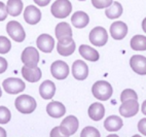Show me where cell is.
Segmentation results:
<instances>
[{"instance_id":"20","label":"cell","mask_w":146,"mask_h":137,"mask_svg":"<svg viewBox=\"0 0 146 137\" xmlns=\"http://www.w3.org/2000/svg\"><path fill=\"white\" fill-rule=\"evenodd\" d=\"M89 22L90 18L84 11H76L71 17V23H72V25L75 28H78V29H82V28L86 27L88 24H89Z\"/></svg>"},{"instance_id":"21","label":"cell","mask_w":146,"mask_h":137,"mask_svg":"<svg viewBox=\"0 0 146 137\" xmlns=\"http://www.w3.org/2000/svg\"><path fill=\"white\" fill-rule=\"evenodd\" d=\"M88 113L93 121H100L105 116V107L102 103H93L90 105Z\"/></svg>"},{"instance_id":"25","label":"cell","mask_w":146,"mask_h":137,"mask_svg":"<svg viewBox=\"0 0 146 137\" xmlns=\"http://www.w3.org/2000/svg\"><path fill=\"white\" fill-rule=\"evenodd\" d=\"M8 15L13 17H18L23 11V2L22 0H8L6 4Z\"/></svg>"},{"instance_id":"3","label":"cell","mask_w":146,"mask_h":137,"mask_svg":"<svg viewBox=\"0 0 146 137\" xmlns=\"http://www.w3.org/2000/svg\"><path fill=\"white\" fill-rule=\"evenodd\" d=\"M16 108L22 113H31L36 109V101L29 95H20L15 102Z\"/></svg>"},{"instance_id":"40","label":"cell","mask_w":146,"mask_h":137,"mask_svg":"<svg viewBox=\"0 0 146 137\" xmlns=\"http://www.w3.org/2000/svg\"><path fill=\"white\" fill-rule=\"evenodd\" d=\"M142 29H143V31L146 33V18L143 20V22H142Z\"/></svg>"},{"instance_id":"8","label":"cell","mask_w":146,"mask_h":137,"mask_svg":"<svg viewBox=\"0 0 146 137\" xmlns=\"http://www.w3.org/2000/svg\"><path fill=\"white\" fill-rule=\"evenodd\" d=\"M2 87L8 94H19V93L23 92L25 90L26 84L22 79L9 77V78H6L5 80H3Z\"/></svg>"},{"instance_id":"13","label":"cell","mask_w":146,"mask_h":137,"mask_svg":"<svg viewBox=\"0 0 146 137\" xmlns=\"http://www.w3.org/2000/svg\"><path fill=\"white\" fill-rule=\"evenodd\" d=\"M110 34L113 39L121 40L128 34V26L121 21H116L110 26Z\"/></svg>"},{"instance_id":"1","label":"cell","mask_w":146,"mask_h":137,"mask_svg":"<svg viewBox=\"0 0 146 137\" xmlns=\"http://www.w3.org/2000/svg\"><path fill=\"white\" fill-rule=\"evenodd\" d=\"M92 93L98 100L106 101L112 96L113 89L111 84L106 80H98L92 87Z\"/></svg>"},{"instance_id":"10","label":"cell","mask_w":146,"mask_h":137,"mask_svg":"<svg viewBox=\"0 0 146 137\" xmlns=\"http://www.w3.org/2000/svg\"><path fill=\"white\" fill-rule=\"evenodd\" d=\"M139 111V103L136 99H129L121 103L119 107V113L125 118H131L136 116Z\"/></svg>"},{"instance_id":"36","label":"cell","mask_w":146,"mask_h":137,"mask_svg":"<svg viewBox=\"0 0 146 137\" xmlns=\"http://www.w3.org/2000/svg\"><path fill=\"white\" fill-rule=\"evenodd\" d=\"M50 136H63V134L60 131V127H56L50 131Z\"/></svg>"},{"instance_id":"32","label":"cell","mask_w":146,"mask_h":137,"mask_svg":"<svg viewBox=\"0 0 146 137\" xmlns=\"http://www.w3.org/2000/svg\"><path fill=\"white\" fill-rule=\"evenodd\" d=\"M113 0H92V4L98 9L106 8L112 4Z\"/></svg>"},{"instance_id":"30","label":"cell","mask_w":146,"mask_h":137,"mask_svg":"<svg viewBox=\"0 0 146 137\" xmlns=\"http://www.w3.org/2000/svg\"><path fill=\"white\" fill-rule=\"evenodd\" d=\"M129 99H136V100H138V95H137V93L132 89H125L121 93V95H120V100L121 102L125 100H129Z\"/></svg>"},{"instance_id":"12","label":"cell","mask_w":146,"mask_h":137,"mask_svg":"<svg viewBox=\"0 0 146 137\" xmlns=\"http://www.w3.org/2000/svg\"><path fill=\"white\" fill-rule=\"evenodd\" d=\"M72 75L77 80H84L89 75V67L86 62L76 60L72 64Z\"/></svg>"},{"instance_id":"16","label":"cell","mask_w":146,"mask_h":137,"mask_svg":"<svg viewBox=\"0 0 146 137\" xmlns=\"http://www.w3.org/2000/svg\"><path fill=\"white\" fill-rule=\"evenodd\" d=\"M37 47L43 53H50L55 48V39L48 34H41L36 40Z\"/></svg>"},{"instance_id":"28","label":"cell","mask_w":146,"mask_h":137,"mask_svg":"<svg viewBox=\"0 0 146 137\" xmlns=\"http://www.w3.org/2000/svg\"><path fill=\"white\" fill-rule=\"evenodd\" d=\"M11 113L7 107L0 106V124H7L11 121Z\"/></svg>"},{"instance_id":"7","label":"cell","mask_w":146,"mask_h":137,"mask_svg":"<svg viewBox=\"0 0 146 137\" xmlns=\"http://www.w3.org/2000/svg\"><path fill=\"white\" fill-rule=\"evenodd\" d=\"M6 31H7V34L17 42H22L26 38V33L23 26L17 21L8 22L6 25Z\"/></svg>"},{"instance_id":"11","label":"cell","mask_w":146,"mask_h":137,"mask_svg":"<svg viewBox=\"0 0 146 137\" xmlns=\"http://www.w3.org/2000/svg\"><path fill=\"white\" fill-rule=\"evenodd\" d=\"M52 75L57 79H65L69 74V66L64 61L58 60L50 66Z\"/></svg>"},{"instance_id":"18","label":"cell","mask_w":146,"mask_h":137,"mask_svg":"<svg viewBox=\"0 0 146 137\" xmlns=\"http://www.w3.org/2000/svg\"><path fill=\"white\" fill-rule=\"evenodd\" d=\"M46 112H47V114L50 116H52V118L59 119V118H62V116L65 114L66 107L63 103L58 102V101H52V102L47 104Z\"/></svg>"},{"instance_id":"15","label":"cell","mask_w":146,"mask_h":137,"mask_svg":"<svg viewBox=\"0 0 146 137\" xmlns=\"http://www.w3.org/2000/svg\"><path fill=\"white\" fill-rule=\"evenodd\" d=\"M24 20L30 25H36L41 20V11L34 5H29L24 11Z\"/></svg>"},{"instance_id":"34","label":"cell","mask_w":146,"mask_h":137,"mask_svg":"<svg viewBox=\"0 0 146 137\" xmlns=\"http://www.w3.org/2000/svg\"><path fill=\"white\" fill-rule=\"evenodd\" d=\"M138 130L141 134L146 136V118L139 121L138 123Z\"/></svg>"},{"instance_id":"43","label":"cell","mask_w":146,"mask_h":137,"mask_svg":"<svg viewBox=\"0 0 146 137\" xmlns=\"http://www.w3.org/2000/svg\"><path fill=\"white\" fill-rule=\"evenodd\" d=\"M79 1H86V0H79Z\"/></svg>"},{"instance_id":"23","label":"cell","mask_w":146,"mask_h":137,"mask_svg":"<svg viewBox=\"0 0 146 137\" xmlns=\"http://www.w3.org/2000/svg\"><path fill=\"white\" fill-rule=\"evenodd\" d=\"M79 54L81 55V57H84L86 60L91 61V62H96L99 60L100 56L99 53L97 52L95 49L91 48L89 45H81L79 47Z\"/></svg>"},{"instance_id":"6","label":"cell","mask_w":146,"mask_h":137,"mask_svg":"<svg viewBox=\"0 0 146 137\" xmlns=\"http://www.w3.org/2000/svg\"><path fill=\"white\" fill-rule=\"evenodd\" d=\"M89 39L93 45H96V47L105 45L106 42L108 41V34H107L106 29L100 26L95 27L94 29H92V31L90 32Z\"/></svg>"},{"instance_id":"4","label":"cell","mask_w":146,"mask_h":137,"mask_svg":"<svg viewBox=\"0 0 146 137\" xmlns=\"http://www.w3.org/2000/svg\"><path fill=\"white\" fill-rule=\"evenodd\" d=\"M79 123L77 118L74 116H68L63 120L60 127V131L63 136H71L75 134L77 129H78Z\"/></svg>"},{"instance_id":"38","label":"cell","mask_w":146,"mask_h":137,"mask_svg":"<svg viewBox=\"0 0 146 137\" xmlns=\"http://www.w3.org/2000/svg\"><path fill=\"white\" fill-rule=\"evenodd\" d=\"M141 110H142L143 114H145V116H146V100L144 101L143 103H142V107H141Z\"/></svg>"},{"instance_id":"19","label":"cell","mask_w":146,"mask_h":137,"mask_svg":"<svg viewBox=\"0 0 146 137\" xmlns=\"http://www.w3.org/2000/svg\"><path fill=\"white\" fill-rule=\"evenodd\" d=\"M55 93H56V86L52 80H44V82L40 84L39 94L45 100L52 99L55 96Z\"/></svg>"},{"instance_id":"5","label":"cell","mask_w":146,"mask_h":137,"mask_svg":"<svg viewBox=\"0 0 146 137\" xmlns=\"http://www.w3.org/2000/svg\"><path fill=\"white\" fill-rule=\"evenodd\" d=\"M55 33L57 36L58 42H60V43H69L73 40L72 29H71L70 25L66 22H62V23H59L57 25Z\"/></svg>"},{"instance_id":"14","label":"cell","mask_w":146,"mask_h":137,"mask_svg":"<svg viewBox=\"0 0 146 137\" xmlns=\"http://www.w3.org/2000/svg\"><path fill=\"white\" fill-rule=\"evenodd\" d=\"M130 66L139 75H146V57L141 55H134L131 57Z\"/></svg>"},{"instance_id":"41","label":"cell","mask_w":146,"mask_h":137,"mask_svg":"<svg viewBox=\"0 0 146 137\" xmlns=\"http://www.w3.org/2000/svg\"><path fill=\"white\" fill-rule=\"evenodd\" d=\"M108 137H117V135H113V134H111V135H109V136H108Z\"/></svg>"},{"instance_id":"2","label":"cell","mask_w":146,"mask_h":137,"mask_svg":"<svg viewBox=\"0 0 146 137\" xmlns=\"http://www.w3.org/2000/svg\"><path fill=\"white\" fill-rule=\"evenodd\" d=\"M72 11V4L69 0H56L50 7V13L57 19L67 18Z\"/></svg>"},{"instance_id":"35","label":"cell","mask_w":146,"mask_h":137,"mask_svg":"<svg viewBox=\"0 0 146 137\" xmlns=\"http://www.w3.org/2000/svg\"><path fill=\"white\" fill-rule=\"evenodd\" d=\"M6 69H7V61L2 57H0V74L5 72Z\"/></svg>"},{"instance_id":"39","label":"cell","mask_w":146,"mask_h":137,"mask_svg":"<svg viewBox=\"0 0 146 137\" xmlns=\"http://www.w3.org/2000/svg\"><path fill=\"white\" fill-rule=\"evenodd\" d=\"M0 136H1V137L6 136V131L3 129V128H1V127H0Z\"/></svg>"},{"instance_id":"37","label":"cell","mask_w":146,"mask_h":137,"mask_svg":"<svg viewBox=\"0 0 146 137\" xmlns=\"http://www.w3.org/2000/svg\"><path fill=\"white\" fill-rule=\"evenodd\" d=\"M34 2L39 6H46L50 2V0H34Z\"/></svg>"},{"instance_id":"26","label":"cell","mask_w":146,"mask_h":137,"mask_svg":"<svg viewBox=\"0 0 146 137\" xmlns=\"http://www.w3.org/2000/svg\"><path fill=\"white\" fill-rule=\"evenodd\" d=\"M130 45L134 51H146V36L135 35L134 37H132Z\"/></svg>"},{"instance_id":"29","label":"cell","mask_w":146,"mask_h":137,"mask_svg":"<svg viewBox=\"0 0 146 137\" xmlns=\"http://www.w3.org/2000/svg\"><path fill=\"white\" fill-rule=\"evenodd\" d=\"M11 49V43L7 37L0 36V54H7Z\"/></svg>"},{"instance_id":"31","label":"cell","mask_w":146,"mask_h":137,"mask_svg":"<svg viewBox=\"0 0 146 137\" xmlns=\"http://www.w3.org/2000/svg\"><path fill=\"white\" fill-rule=\"evenodd\" d=\"M81 137H88V136H93V137H99L100 132L94 128V127H86L80 133Z\"/></svg>"},{"instance_id":"9","label":"cell","mask_w":146,"mask_h":137,"mask_svg":"<svg viewBox=\"0 0 146 137\" xmlns=\"http://www.w3.org/2000/svg\"><path fill=\"white\" fill-rule=\"evenodd\" d=\"M22 62L28 67H35L39 63V53L33 47H28L23 51L21 56Z\"/></svg>"},{"instance_id":"27","label":"cell","mask_w":146,"mask_h":137,"mask_svg":"<svg viewBox=\"0 0 146 137\" xmlns=\"http://www.w3.org/2000/svg\"><path fill=\"white\" fill-rule=\"evenodd\" d=\"M57 51L61 56H64V57L70 56L75 51V42L73 40L71 42H69V43H60V42H58Z\"/></svg>"},{"instance_id":"42","label":"cell","mask_w":146,"mask_h":137,"mask_svg":"<svg viewBox=\"0 0 146 137\" xmlns=\"http://www.w3.org/2000/svg\"><path fill=\"white\" fill-rule=\"evenodd\" d=\"M1 95H2V91H1V89H0V97H1Z\"/></svg>"},{"instance_id":"17","label":"cell","mask_w":146,"mask_h":137,"mask_svg":"<svg viewBox=\"0 0 146 137\" xmlns=\"http://www.w3.org/2000/svg\"><path fill=\"white\" fill-rule=\"evenodd\" d=\"M22 74H23L24 78L30 82H38L42 76V72L40 68L37 66L35 67H28V66H23L22 68Z\"/></svg>"},{"instance_id":"33","label":"cell","mask_w":146,"mask_h":137,"mask_svg":"<svg viewBox=\"0 0 146 137\" xmlns=\"http://www.w3.org/2000/svg\"><path fill=\"white\" fill-rule=\"evenodd\" d=\"M8 11L7 8H6V4H4L3 2L0 1V22L4 21L6 18H7Z\"/></svg>"},{"instance_id":"22","label":"cell","mask_w":146,"mask_h":137,"mask_svg":"<svg viewBox=\"0 0 146 137\" xmlns=\"http://www.w3.org/2000/svg\"><path fill=\"white\" fill-rule=\"evenodd\" d=\"M123 122L117 116H108L104 122V127L107 131L109 132H115L120 130V128H123Z\"/></svg>"},{"instance_id":"24","label":"cell","mask_w":146,"mask_h":137,"mask_svg":"<svg viewBox=\"0 0 146 137\" xmlns=\"http://www.w3.org/2000/svg\"><path fill=\"white\" fill-rule=\"evenodd\" d=\"M123 5L120 4L117 1H114L112 2V4L110 6H108L106 11H105V15L108 19L110 20H114V19L119 18L121 15H123Z\"/></svg>"}]
</instances>
